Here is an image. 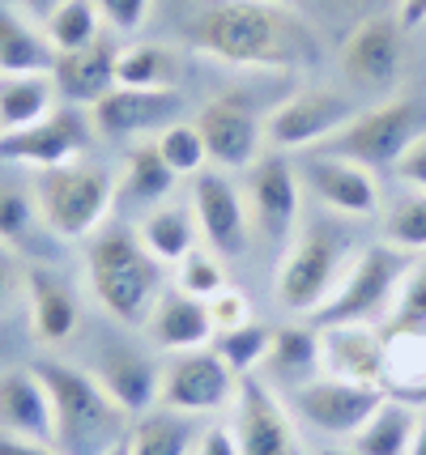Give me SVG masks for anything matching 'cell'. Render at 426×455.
Instances as JSON below:
<instances>
[{
    "instance_id": "cell-1",
    "label": "cell",
    "mask_w": 426,
    "mask_h": 455,
    "mask_svg": "<svg viewBox=\"0 0 426 455\" xmlns=\"http://www.w3.org/2000/svg\"><path fill=\"white\" fill-rule=\"evenodd\" d=\"M188 43L239 68H307L320 60V39L299 13L269 0H222L192 18Z\"/></svg>"
},
{
    "instance_id": "cell-2",
    "label": "cell",
    "mask_w": 426,
    "mask_h": 455,
    "mask_svg": "<svg viewBox=\"0 0 426 455\" xmlns=\"http://www.w3.org/2000/svg\"><path fill=\"white\" fill-rule=\"evenodd\" d=\"M85 277L99 307L124 328H141L163 294V264L124 221H107L85 238Z\"/></svg>"
},
{
    "instance_id": "cell-3",
    "label": "cell",
    "mask_w": 426,
    "mask_h": 455,
    "mask_svg": "<svg viewBox=\"0 0 426 455\" xmlns=\"http://www.w3.org/2000/svg\"><path fill=\"white\" fill-rule=\"evenodd\" d=\"M39 379L52 396V417H56V451L60 455H111L128 438V421L116 400L102 392L94 371L68 366L56 357L35 362Z\"/></svg>"
},
{
    "instance_id": "cell-4",
    "label": "cell",
    "mask_w": 426,
    "mask_h": 455,
    "mask_svg": "<svg viewBox=\"0 0 426 455\" xmlns=\"http://www.w3.org/2000/svg\"><path fill=\"white\" fill-rule=\"evenodd\" d=\"M350 238L333 221H311L299 238L290 243V251L277 264L273 294L285 311L294 315H316L328 298L337 294L342 277L350 273Z\"/></svg>"
},
{
    "instance_id": "cell-5",
    "label": "cell",
    "mask_w": 426,
    "mask_h": 455,
    "mask_svg": "<svg viewBox=\"0 0 426 455\" xmlns=\"http://www.w3.org/2000/svg\"><path fill=\"white\" fill-rule=\"evenodd\" d=\"M35 204L43 226L56 238H90L99 226H107V213L116 204V179L94 162H64L35 175Z\"/></svg>"
},
{
    "instance_id": "cell-6",
    "label": "cell",
    "mask_w": 426,
    "mask_h": 455,
    "mask_svg": "<svg viewBox=\"0 0 426 455\" xmlns=\"http://www.w3.org/2000/svg\"><path fill=\"white\" fill-rule=\"evenodd\" d=\"M409 268H414V256L388 247V243L363 247L337 285V294L311 315L316 328H325V323H380V319L388 323L397 290H401Z\"/></svg>"
},
{
    "instance_id": "cell-7",
    "label": "cell",
    "mask_w": 426,
    "mask_h": 455,
    "mask_svg": "<svg viewBox=\"0 0 426 455\" xmlns=\"http://www.w3.org/2000/svg\"><path fill=\"white\" fill-rule=\"evenodd\" d=\"M422 132H426L422 102L384 99V102H375V107H366V111H358V116L350 119L342 132H333L316 154L358 162L366 171H375V166H397L401 154H406Z\"/></svg>"
},
{
    "instance_id": "cell-8",
    "label": "cell",
    "mask_w": 426,
    "mask_h": 455,
    "mask_svg": "<svg viewBox=\"0 0 426 455\" xmlns=\"http://www.w3.org/2000/svg\"><path fill=\"white\" fill-rule=\"evenodd\" d=\"M239 396V375L226 366L213 345L205 349H188V354H171L163 366V383H158V404L175 409V413H222L226 404Z\"/></svg>"
},
{
    "instance_id": "cell-9",
    "label": "cell",
    "mask_w": 426,
    "mask_h": 455,
    "mask_svg": "<svg viewBox=\"0 0 426 455\" xmlns=\"http://www.w3.org/2000/svg\"><path fill=\"white\" fill-rule=\"evenodd\" d=\"M388 392L384 387H366V383H350V379H333V375H320L294 387L290 392V409L303 417L307 426H316L320 435H333V438H354L363 430V421L375 409Z\"/></svg>"
},
{
    "instance_id": "cell-10",
    "label": "cell",
    "mask_w": 426,
    "mask_h": 455,
    "mask_svg": "<svg viewBox=\"0 0 426 455\" xmlns=\"http://www.w3.org/2000/svg\"><path fill=\"white\" fill-rule=\"evenodd\" d=\"M235 438L244 455H303L294 417L277 400V387L261 375L239 379L235 396Z\"/></svg>"
},
{
    "instance_id": "cell-11",
    "label": "cell",
    "mask_w": 426,
    "mask_h": 455,
    "mask_svg": "<svg viewBox=\"0 0 426 455\" xmlns=\"http://www.w3.org/2000/svg\"><path fill=\"white\" fill-rule=\"evenodd\" d=\"M354 116H358L354 102L337 94V90H303L264 119V140L277 154H285V149H320Z\"/></svg>"
},
{
    "instance_id": "cell-12",
    "label": "cell",
    "mask_w": 426,
    "mask_h": 455,
    "mask_svg": "<svg viewBox=\"0 0 426 455\" xmlns=\"http://www.w3.org/2000/svg\"><path fill=\"white\" fill-rule=\"evenodd\" d=\"M90 119L82 116V107H60L47 119L18 128V132H4L0 137V162H13V166H30L35 175L64 166V162H77L90 145Z\"/></svg>"
},
{
    "instance_id": "cell-13",
    "label": "cell",
    "mask_w": 426,
    "mask_h": 455,
    "mask_svg": "<svg viewBox=\"0 0 426 455\" xmlns=\"http://www.w3.org/2000/svg\"><path fill=\"white\" fill-rule=\"evenodd\" d=\"M303 209V179L285 154H261L247 175V218L269 243H285Z\"/></svg>"
},
{
    "instance_id": "cell-14",
    "label": "cell",
    "mask_w": 426,
    "mask_h": 455,
    "mask_svg": "<svg viewBox=\"0 0 426 455\" xmlns=\"http://www.w3.org/2000/svg\"><path fill=\"white\" fill-rule=\"evenodd\" d=\"M342 73L358 94H392L401 81V21L366 18L342 47Z\"/></svg>"
},
{
    "instance_id": "cell-15",
    "label": "cell",
    "mask_w": 426,
    "mask_h": 455,
    "mask_svg": "<svg viewBox=\"0 0 426 455\" xmlns=\"http://www.w3.org/2000/svg\"><path fill=\"white\" fill-rule=\"evenodd\" d=\"M197 128L205 137L213 171H244V166H256V158H261L264 124L252 116V107L239 94H222V99L205 102Z\"/></svg>"
},
{
    "instance_id": "cell-16",
    "label": "cell",
    "mask_w": 426,
    "mask_h": 455,
    "mask_svg": "<svg viewBox=\"0 0 426 455\" xmlns=\"http://www.w3.org/2000/svg\"><path fill=\"white\" fill-rule=\"evenodd\" d=\"M183 116V94L180 90H128L116 85L111 94H102L90 107V124L94 132L111 140H128V137H145V132H163L171 124H180Z\"/></svg>"
},
{
    "instance_id": "cell-17",
    "label": "cell",
    "mask_w": 426,
    "mask_h": 455,
    "mask_svg": "<svg viewBox=\"0 0 426 455\" xmlns=\"http://www.w3.org/2000/svg\"><path fill=\"white\" fill-rule=\"evenodd\" d=\"M192 218L201 226V238L209 243V251H218L222 259H235L247 251V204L239 196V188L222 175V171H201L192 183Z\"/></svg>"
},
{
    "instance_id": "cell-18",
    "label": "cell",
    "mask_w": 426,
    "mask_h": 455,
    "mask_svg": "<svg viewBox=\"0 0 426 455\" xmlns=\"http://www.w3.org/2000/svg\"><path fill=\"white\" fill-rule=\"evenodd\" d=\"M299 179L307 192H316L325 209L342 213V218H375L380 213V188L375 175L345 158H328V154H307L299 162Z\"/></svg>"
},
{
    "instance_id": "cell-19",
    "label": "cell",
    "mask_w": 426,
    "mask_h": 455,
    "mask_svg": "<svg viewBox=\"0 0 426 455\" xmlns=\"http://www.w3.org/2000/svg\"><path fill=\"white\" fill-rule=\"evenodd\" d=\"M320 366L333 379L384 387V332L375 323H325Z\"/></svg>"
},
{
    "instance_id": "cell-20",
    "label": "cell",
    "mask_w": 426,
    "mask_h": 455,
    "mask_svg": "<svg viewBox=\"0 0 426 455\" xmlns=\"http://www.w3.org/2000/svg\"><path fill=\"white\" fill-rule=\"evenodd\" d=\"M94 379L102 392L120 404L128 417H141L158 404V383H163V366L149 354L133 349V345H102L94 357Z\"/></svg>"
},
{
    "instance_id": "cell-21",
    "label": "cell",
    "mask_w": 426,
    "mask_h": 455,
    "mask_svg": "<svg viewBox=\"0 0 426 455\" xmlns=\"http://www.w3.org/2000/svg\"><path fill=\"white\" fill-rule=\"evenodd\" d=\"M0 435L35 438L56 447V417L47 383L35 366H9L0 371Z\"/></svg>"
},
{
    "instance_id": "cell-22",
    "label": "cell",
    "mask_w": 426,
    "mask_h": 455,
    "mask_svg": "<svg viewBox=\"0 0 426 455\" xmlns=\"http://www.w3.org/2000/svg\"><path fill=\"white\" fill-rule=\"evenodd\" d=\"M120 52L116 39H94L82 52H64L56 56V68H52V81L60 90V99H68L73 107H94L102 94H111L120 85Z\"/></svg>"
},
{
    "instance_id": "cell-23",
    "label": "cell",
    "mask_w": 426,
    "mask_h": 455,
    "mask_svg": "<svg viewBox=\"0 0 426 455\" xmlns=\"http://www.w3.org/2000/svg\"><path fill=\"white\" fill-rule=\"evenodd\" d=\"M26 307H30V328L43 345H64L82 323L77 294L52 268H26Z\"/></svg>"
},
{
    "instance_id": "cell-24",
    "label": "cell",
    "mask_w": 426,
    "mask_h": 455,
    "mask_svg": "<svg viewBox=\"0 0 426 455\" xmlns=\"http://www.w3.org/2000/svg\"><path fill=\"white\" fill-rule=\"evenodd\" d=\"M149 340L163 354H188V349H205L213 340V319H209V302L171 290L158 294L154 311H149Z\"/></svg>"
},
{
    "instance_id": "cell-25",
    "label": "cell",
    "mask_w": 426,
    "mask_h": 455,
    "mask_svg": "<svg viewBox=\"0 0 426 455\" xmlns=\"http://www.w3.org/2000/svg\"><path fill=\"white\" fill-rule=\"evenodd\" d=\"M264 379L277 387H303L311 379H320V328H307V323H285V328H273V340H269V357H264Z\"/></svg>"
},
{
    "instance_id": "cell-26",
    "label": "cell",
    "mask_w": 426,
    "mask_h": 455,
    "mask_svg": "<svg viewBox=\"0 0 426 455\" xmlns=\"http://www.w3.org/2000/svg\"><path fill=\"white\" fill-rule=\"evenodd\" d=\"M56 81L52 73H0V137L30 128L56 111Z\"/></svg>"
},
{
    "instance_id": "cell-27",
    "label": "cell",
    "mask_w": 426,
    "mask_h": 455,
    "mask_svg": "<svg viewBox=\"0 0 426 455\" xmlns=\"http://www.w3.org/2000/svg\"><path fill=\"white\" fill-rule=\"evenodd\" d=\"M414 435H418V409L397 396H384L380 409L363 421V430L350 438L354 443L350 451L354 455H409Z\"/></svg>"
},
{
    "instance_id": "cell-28",
    "label": "cell",
    "mask_w": 426,
    "mask_h": 455,
    "mask_svg": "<svg viewBox=\"0 0 426 455\" xmlns=\"http://www.w3.org/2000/svg\"><path fill=\"white\" fill-rule=\"evenodd\" d=\"M384 392L406 404L426 396V332H384Z\"/></svg>"
},
{
    "instance_id": "cell-29",
    "label": "cell",
    "mask_w": 426,
    "mask_h": 455,
    "mask_svg": "<svg viewBox=\"0 0 426 455\" xmlns=\"http://www.w3.org/2000/svg\"><path fill=\"white\" fill-rule=\"evenodd\" d=\"M192 447H197V430L188 413H175L163 404L133 417L128 438H124V455H192Z\"/></svg>"
},
{
    "instance_id": "cell-30",
    "label": "cell",
    "mask_w": 426,
    "mask_h": 455,
    "mask_svg": "<svg viewBox=\"0 0 426 455\" xmlns=\"http://www.w3.org/2000/svg\"><path fill=\"white\" fill-rule=\"evenodd\" d=\"M137 235H141L145 251L158 259V264H180L197 247L201 226L192 218V209H183V204H154L145 213V221L137 226Z\"/></svg>"
},
{
    "instance_id": "cell-31",
    "label": "cell",
    "mask_w": 426,
    "mask_h": 455,
    "mask_svg": "<svg viewBox=\"0 0 426 455\" xmlns=\"http://www.w3.org/2000/svg\"><path fill=\"white\" fill-rule=\"evenodd\" d=\"M56 47L30 21L0 4V73H52Z\"/></svg>"
},
{
    "instance_id": "cell-32",
    "label": "cell",
    "mask_w": 426,
    "mask_h": 455,
    "mask_svg": "<svg viewBox=\"0 0 426 455\" xmlns=\"http://www.w3.org/2000/svg\"><path fill=\"white\" fill-rule=\"evenodd\" d=\"M183 60L166 43H133L120 52V85L128 90H180Z\"/></svg>"
},
{
    "instance_id": "cell-33",
    "label": "cell",
    "mask_w": 426,
    "mask_h": 455,
    "mask_svg": "<svg viewBox=\"0 0 426 455\" xmlns=\"http://www.w3.org/2000/svg\"><path fill=\"white\" fill-rule=\"evenodd\" d=\"M175 171L163 162L158 145H137L128 162H124V179L116 183V192L124 200H137V204H163V196H171L175 188Z\"/></svg>"
},
{
    "instance_id": "cell-34",
    "label": "cell",
    "mask_w": 426,
    "mask_h": 455,
    "mask_svg": "<svg viewBox=\"0 0 426 455\" xmlns=\"http://www.w3.org/2000/svg\"><path fill=\"white\" fill-rule=\"evenodd\" d=\"M43 35L56 47V56L64 52H82L94 39H102V13L94 0H60L47 18H43Z\"/></svg>"
},
{
    "instance_id": "cell-35",
    "label": "cell",
    "mask_w": 426,
    "mask_h": 455,
    "mask_svg": "<svg viewBox=\"0 0 426 455\" xmlns=\"http://www.w3.org/2000/svg\"><path fill=\"white\" fill-rule=\"evenodd\" d=\"M269 340H273V328H264L261 319H247V323L230 328V332H218V337H213V349H218V357H222L235 375L247 379L264 366Z\"/></svg>"
},
{
    "instance_id": "cell-36",
    "label": "cell",
    "mask_w": 426,
    "mask_h": 455,
    "mask_svg": "<svg viewBox=\"0 0 426 455\" xmlns=\"http://www.w3.org/2000/svg\"><path fill=\"white\" fill-rule=\"evenodd\" d=\"M43 226L35 192L13 179H0V243L4 247H30L35 230Z\"/></svg>"
},
{
    "instance_id": "cell-37",
    "label": "cell",
    "mask_w": 426,
    "mask_h": 455,
    "mask_svg": "<svg viewBox=\"0 0 426 455\" xmlns=\"http://www.w3.org/2000/svg\"><path fill=\"white\" fill-rule=\"evenodd\" d=\"M384 243L406 251V256H422L426 251V196L409 192V196L392 200V209L384 213Z\"/></svg>"
},
{
    "instance_id": "cell-38",
    "label": "cell",
    "mask_w": 426,
    "mask_h": 455,
    "mask_svg": "<svg viewBox=\"0 0 426 455\" xmlns=\"http://www.w3.org/2000/svg\"><path fill=\"white\" fill-rule=\"evenodd\" d=\"M158 154H163V162L175 171V175H201V171H209V149H205V137L197 124H171V128H163L158 132Z\"/></svg>"
},
{
    "instance_id": "cell-39",
    "label": "cell",
    "mask_w": 426,
    "mask_h": 455,
    "mask_svg": "<svg viewBox=\"0 0 426 455\" xmlns=\"http://www.w3.org/2000/svg\"><path fill=\"white\" fill-rule=\"evenodd\" d=\"M384 332H426V259L406 273Z\"/></svg>"
},
{
    "instance_id": "cell-40",
    "label": "cell",
    "mask_w": 426,
    "mask_h": 455,
    "mask_svg": "<svg viewBox=\"0 0 426 455\" xmlns=\"http://www.w3.org/2000/svg\"><path fill=\"white\" fill-rule=\"evenodd\" d=\"M180 285L175 290H183V294L201 298V302H209V298H218L226 290V273H222V256L218 251H205V247H192L188 256L180 259Z\"/></svg>"
},
{
    "instance_id": "cell-41",
    "label": "cell",
    "mask_w": 426,
    "mask_h": 455,
    "mask_svg": "<svg viewBox=\"0 0 426 455\" xmlns=\"http://www.w3.org/2000/svg\"><path fill=\"white\" fill-rule=\"evenodd\" d=\"M94 4H99L102 21H107L111 30H120V35L141 30L145 18H149V9H154V0H94Z\"/></svg>"
},
{
    "instance_id": "cell-42",
    "label": "cell",
    "mask_w": 426,
    "mask_h": 455,
    "mask_svg": "<svg viewBox=\"0 0 426 455\" xmlns=\"http://www.w3.org/2000/svg\"><path fill=\"white\" fill-rule=\"evenodd\" d=\"M209 319H213V337L218 332H230V328H239L252 319V307H247V298L239 290H230L226 285L218 298H209Z\"/></svg>"
},
{
    "instance_id": "cell-43",
    "label": "cell",
    "mask_w": 426,
    "mask_h": 455,
    "mask_svg": "<svg viewBox=\"0 0 426 455\" xmlns=\"http://www.w3.org/2000/svg\"><path fill=\"white\" fill-rule=\"evenodd\" d=\"M21 294H26V273L18 268L13 251L0 243V315H9Z\"/></svg>"
},
{
    "instance_id": "cell-44",
    "label": "cell",
    "mask_w": 426,
    "mask_h": 455,
    "mask_svg": "<svg viewBox=\"0 0 426 455\" xmlns=\"http://www.w3.org/2000/svg\"><path fill=\"white\" fill-rule=\"evenodd\" d=\"M392 171H397V179L406 183L409 192H422L426 196V132L401 154V162H397Z\"/></svg>"
},
{
    "instance_id": "cell-45",
    "label": "cell",
    "mask_w": 426,
    "mask_h": 455,
    "mask_svg": "<svg viewBox=\"0 0 426 455\" xmlns=\"http://www.w3.org/2000/svg\"><path fill=\"white\" fill-rule=\"evenodd\" d=\"M192 455H244L239 451V438H235V426H213V430L197 435Z\"/></svg>"
},
{
    "instance_id": "cell-46",
    "label": "cell",
    "mask_w": 426,
    "mask_h": 455,
    "mask_svg": "<svg viewBox=\"0 0 426 455\" xmlns=\"http://www.w3.org/2000/svg\"><path fill=\"white\" fill-rule=\"evenodd\" d=\"M0 455H60L52 443H35V438H13L0 435Z\"/></svg>"
},
{
    "instance_id": "cell-47",
    "label": "cell",
    "mask_w": 426,
    "mask_h": 455,
    "mask_svg": "<svg viewBox=\"0 0 426 455\" xmlns=\"http://www.w3.org/2000/svg\"><path fill=\"white\" fill-rule=\"evenodd\" d=\"M397 21H401V30H414V26H422V21H426V0H401V9H397Z\"/></svg>"
},
{
    "instance_id": "cell-48",
    "label": "cell",
    "mask_w": 426,
    "mask_h": 455,
    "mask_svg": "<svg viewBox=\"0 0 426 455\" xmlns=\"http://www.w3.org/2000/svg\"><path fill=\"white\" fill-rule=\"evenodd\" d=\"M21 4H26V13H35V18H47V13H52V9L60 4V0H21Z\"/></svg>"
},
{
    "instance_id": "cell-49",
    "label": "cell",
    "mask_w": 426,
    "mask_h": 455,
    "mask_svg": "<svg viewBox=\"0 0 426 455\" xmlns=\"http://www.w3.org/2000/svg\"><path fill=\"white\" fill-rule=\"evenodd\" d=\"M409 455H426V409L418 413V435H414V447H409Z\"/></svg>"
},
{
    "instance_id": "cell-50",
    "label": "cell",
    "mask_w": 426,
    "mask_h": 455,
    "mask_svg": "<svg viewBox=\"0 0 426 455\" xmlns=\"http://www.w3.org/2000/svg\"><path fill=\"white\" fill-rule=\"evenodd\" d=\"M320 455H354V451H345V447H325Z\"/></svg>"
},
{
    "instance_id": "cell-51",
    "label": "cell",
    "mask_w": 426,
    "mask_h": 455,
    "mask_svg": "<svg viewBox=\"0 0 426 455\" xmlns=\"http://www.w3.org/2000/svg\"><path fill=\"white\" fill-rule=\"evenodd\" d=\"M111 455H124V443H120V447H116V451H111Z\"/></svg>"
},
{
    "instance_id": "cell-52",
    "label": "cell",
    "mask_w": 426,
    "mask_h": 455,
    "mask_svg": "<svg viewBox=\"0 0 426 455\" xmlns=\"http://www.w3.org/2000/svg\"><path fill=\"white\" fill-rule=\"evenodd\" d=\"M269 4H290V0H269Z\"/></svg>"
},
{
    "instance_id": "cell-53",
    "label": "cell",
    "mask_w": 426,
    "mask_h": 455,
    "mask_svg": "<svg viewBox=\"0 0 426 455\" xmlns=\"http://www.w3.org/2000/svg\"><path fill=\"white\" fill-rule=\"evenodd\" d=\"M0 354H4V337H0Z\"/></svg>"
}]
</instances>
